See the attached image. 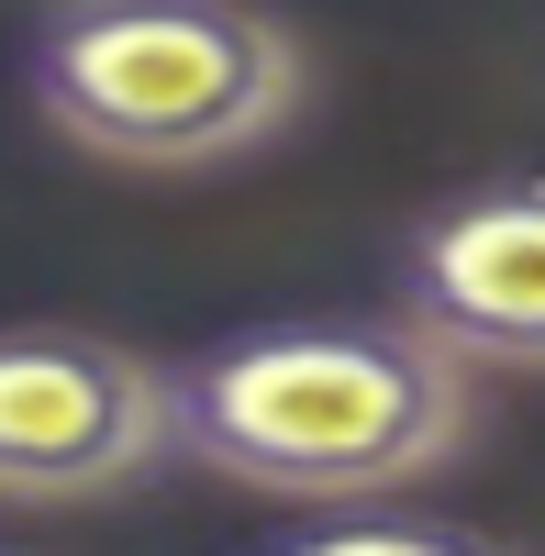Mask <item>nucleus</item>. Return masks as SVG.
<instances>
[{
    "instance_id": "5",
    "label": "nucleus",
    "mask_w": 545,
    "mask_h": 556,
    "mask_svg": "<svg viewBox=\"0 0 545 556\" xmlns=\"http://www.w3.org/2000/svg\"><path fill=\"white\" fill-rule=\"evenodd\" d=\"M267 556H512V545H490L479 523H445V513H390V501H345V513H312L301 534H279Z\"/></svg>"
},
{
    "instance_id": "6",
    "label": "nucleus",
    "mask_w": 545,
    "mask_h": 556,
    "mask_svg": "<svg viewBox=\"0 0 545 556\" xmlns=\"http://www.w3.org/2000/svg\"><path fill=\"white\" fill-rule=\"evenodd\" d=\"M45 12H78V0H45Z\"/></svg>"
},
{
    "instance_id": "4",
    "label": "nucleus",
    "mask_w": 545,
    "mask_h": 556,
    "mask_svg": "<svg viewBox=\"0 0 545 556\" xmlns=\"http://www.w3.org/2000/svg\"><path fill=\"white\" fill-rule=\"evenodd\" d=\"M401 312L468 367H545V178L445 201L401 256Z\"/></svg>"
},
{
    "instance_id": "1",
    "label": "nucleus",
    "mask_w": 545,
    "mask_h": 556,
    "mask_svg": "<svg viewBox=\"0 0 545 556\" xmlns=\"http://www.w3.org/2000/svg\"><path fill=\"white\" fill-rule=\"evenodd\" d=\"M178 456L256 501L345 513V501H401L468 445V356L434 323H256L223 334L190 367H167Z\"/></svg>"
},
{
    "instance_id": "7",
    "label": "nucleus",
    "mask_w": 545,
    "mask_h": 556,
    "mask_svg": "<svg viewBox=\"0 0 545 556\" xmlns=\"http://www.w3.org/2000/svg\"><path fill=\"white\" fill-rule=\"evenodd\" d=\"M0 556H23V545H0Z\"/></svg>"
},
{
    "instance_id": "3",
    "label": "nucleus",
    "mask_w": 545,
    "mask_h": 556,
    "mask_svg": "<svg viewBox=\"0 0 545 556\" xmlns=\"http://www.w3.org/2000/svg\"><path fill=\"white\" fill-rule=\"evenodd\" d=\"M178 456L167 367L89 323H0V501H112Z\"/></svg>"
},
{
    "instance_id": "2",
    "label": "nucleus",
    "mask_w": 545,
    "mask_h": 556,
    "mask_svg": "<svg viewBox=\"0 0 545 556\" xmlns=\"http://www.w3.org/2000/svg\"><path fill=\"white\" fill-rule=\"evenodd\" d=\"M34 112L112 167H223L301 123V34L256 0H78L23 45Z\"/></svg>"
}]
</instances>
